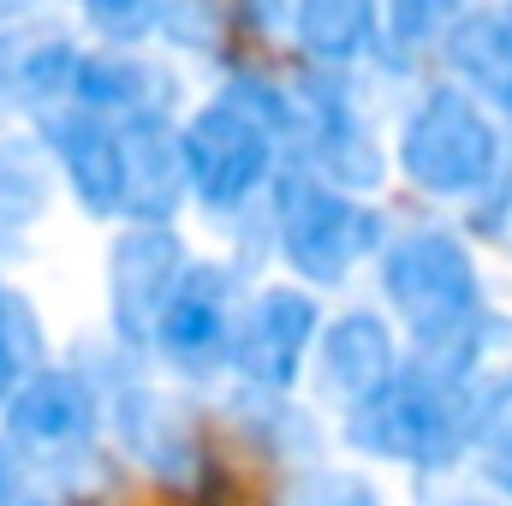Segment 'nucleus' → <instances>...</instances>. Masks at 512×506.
I'll return each mask as SVG.
<instances>
[{
    "label": "nucleus",
    "instance_id": "6ab92c4d",
    "mask_svg": "<svg viewBox=\"0 0 512 506\" xmlns=\"http://www.w3.org/2000/svg\"><path fill=\"white\" fill-rule=\"evenodd\" d=\"M221 102L227 108H239L245 120H256L262 131H298V96H286L268 72H256V66H239V72H227V84H221Z\"/></svg>",
    "mask_w": 512,
    "mask_h": 506
},
{
    "label": "nucleus",
    "instance_id": "7ed1b4c3",
    "mask_svg": "<svg viewBox=\"0 0 512 506\" xmlns=\"http://www.w3.org/2000/svg\"><path fill=\"white\" fill-rule=\"evenodd\" d=\"M274 239H280V256L310 286H340L352 274V262L382 251L387 227L370 203L328 191L310 173H286L280 197H274Z\"/></svg>",
    "mask_w": 512,
    "mask_h": 506
},
{
    "label": "nucleus",
    "instance_id": "a878e982",
    "mask_svg": "<svg viewBox=\"0 0 512 506\" xmlns=\"http://www.w3.org/2000/svg\"><path fill=\"white\" fill-rule=\"evenodd\" d=\"M0 506H18V471H12L6 447H0Z\"/></svg>",
    "mask_w": 512,
    "mask_h": 506
},
{
    "label": "nucleus",
    "instance_id": "5701e85b",
    "mask_svg": "<svg viewBox=\"0 0 512 506\" xmlns=\"http://www.w3.org/2000/svg\"><path fill=\"white\" fill-rule=\"evenodd\" d=\"M453 18L459 12H447V6H393V42L399 48H429V42H441L447 30H453Z\"/></svg>",
    "mask_w": 512,
    "mask_h": 506
},
{
    "label": "nucleus",
    "instance_id": "a211bd4d",
    "mask_svg": "<svg viewBox=\"0 0 512 506\" xmlns=\"http://www.w3.org/2000/svg\"><path fill=\"white\" fill-rule=\"evenodd\" d=\"M30 376H42V328L36 310L0 286V399H12Z\"/></svg>",
    "mask_w": 512,
    "mask_h": 506
},
{
    "label": "nucleus",
    "instance_id": "39448f33",
    "mask_svg": "<svg viewBox=\"0 0 512 506\" xmlns=\"http://www.w3.org/2000/svg\"><path fill=\"white\" fill-rule=\"evenodd\" d=\"M179 143H185L191 197L209 215H239L274 173V131H262L256 120H245L227 102L197 108L185 120V131H179Z\"/></svg>",
    "mask_w": 512,
    "mask_h": 506
},
{
    "label": "nucleus",
    "instance_id": "f3484780",
    "mask_svg": "<svg viewBox=\"0 0 512 506\" xmlns=\"http://www.w3.org/2000/svg\"><path fill=\"white\" fill-rule=\"evenodd\" d=\"M78 72H84V54H78L72 42L48 36V42H30V48L12 60L6 96H12L24 114L54 120V114H66V108H78Z\"/></svg>",
    "mask_w": 512,
    "mask_h": 506
},
{
    "label": "nucleus",
    "instance_id": "ddd939ff",
    "mask_svg": "<svg viewBox=\"0 0 512 506\" xmlns=\"http://www.w3.org/2000/svg\"><path fill=\"white\" fill-rule=\"evenodd\" d=\"M399 376V358H393V334L376 310H346L328 322L322 334V387L346 405H364L376 399L387 381Z\"/></svg>",
    "mask_w": 512,
    "mask_h": 506
},
{
    "label": "nucleus",
    "instance_id": "cd10ccee",
    "mask_svg": "<svg viewBox=\"0 0 512 506\" xmlns=\"http://www.w3.org/2000/svg\"><path fill=\"white\" fill-rule=\"evenodd\" d=\"M447 506H501V501H489V495H459V501H447Z\"/></svg>",
    "mask_w": 512,
    "mask_h": 506
},
{
    "label": "nucleus",
    "instance_id": "20e7f679",
    "mask_svg": "<svg viewBox=\"0 0 512 506\" xmlns=\"http://www.w3.org/2000/svg\"><path fill=\"white\" fill-rule=\"evenodd\" d=\"M382 292L399 310V322L411 328V340H441L459 334L465 322H477V262L471 251L441 233V227H411L382 251Z\"/></svg>",
    "mask_w": 512,
    "mask_h": 506
},
{
    "label": "nucleus",
    "instance_id": "2eb2a0df",
    "mask_svg": "<svg viewBox=\"0 0 512 506\" xmlns=\"http://www.w3.org/2000/svg\"><path fill=\"white\" fill-rule=\"evenodd\" d=\"M167 90L173 78L155 72L149 60H137L126 48H102V54H84V72H78V108L84 114H114V126H126L137 114H161L167 108Z\"/></svg>",
    "mask_w": 512,
    "mask_h": 506
},
{
    "label": "nucleus",
    "instance_id": "1a4fd4ad",
    "mask_svg": "<svg viewBox=\"0 0 512 506\" xmlns=\"http://www.w3.org/2000/svg\"><path fill=\"white\" fill-rule=\"evenodd\" d=\"M316 340V304L298 292V286H268L245 310L239 322V346H233V370L245 376L251 393H286L298 370H304V352Z\"/></svg>",
    "mask_w": 512,
    "mask_h": 506
},
{
    "label": "nucleus",
    "instance_id": "f8f14e48",
    "mask_svg": "<svg viewBox=\"0 0 512 506\" xmlns=\"http://www.w3.org/2000/svg\"><path fill=\"white\" fill-rule=\"evenodd\" d=\"M120 149H126V215L137 227H167L191 191L179 131L167 126V114H137L120 126Z\"/></svg>",
    "mask_w": 512,
    "mask_h": 506
},
{
    "label": "nucleus",
    "instance_id": "f257e3e1",
    "mask_svg": "<svg viewBox=\"0 0 512 506\" xmlns=\"http://www.w3.org/2000/svg\"><path fill=\"white\" fill-rule=\"evenodd\" d=\"M346 441L417 471H447L471 447V399L423 370H399L376 399L346 411Z\"/></svg>",
    "mask_w": 512,
    "mask_h": 506
},
{
    "label": "nucleus",
    "instance_id": "b1692460",
    "mask_svg": "<svg viewBox=\"0 0 512 506\" xmlns=\"http://www.w3.org/2000/svg\"><path fill=\"white\" fill-rule=\"evenodd\" d=\"M90 24H96L114 48H126L137 36L161 30V12H155V6H90Z\"/></svg>",
    "mask_w": 512,
    "mask_h": 506
},
{
    "label": "nucleus",
    "instance_id": "f03ea898",
    "mask_svg": "<svg viewBox=\"0 0 512 506\" xmlns=\"http://www.w3.org/2000/svg\"><path fill=\"white\" fill-rule=\"evenodd\" d=\"M399 167L429 197H471L489 191L501 173V137L483 120V108L447 84H435L399 131Z\"/></svg>",
    "mask_w": 512,
    "mask_h": 506
},
{
    "label": "nucleus",
    "instance_id": "aec40b11",
    "mask_svg": "<svg viewBox=\"0 0 512 506\" xmlns=\"http://www.w3.org/2000/svg\"><path fill=\"white\" fill-rule=\"evenodd\" d=\"M48 203V179L36 167V155L24 143H6L0 149V233H18L42 215Z\"/></svg>",
    "mask_w": 512,
    "mask_h": 506
},
{
    "label": "nucleus",
    "instance_id": "4be33fe9",
    "mask_svg": "<svg viewBox=\"0 0 512 506\" xmlns=\"http://www.w3.org/2000/svg\"><path fill=\"white\" fill-rule=\"evenodd\" d=\"M471 441H483L489 459H507L512 453V370L495 376L471 399Z\"/></svg>",
    "mask_w": 512,
    "mask_h": 506
},
{
    "label": "nucleus",
    "instance_id": "4468645a",
    "mask_svg": "<svg viewBox=\"0 0 512 506\" xmlns=\"http://www.w3.org/2000/svg\"><path fill=\"white\" fill-rule=\"evenodd\" d=\"M441 60H447L477 96H495L512 114V6L459 12L453 30L441 36Z\"/></svg>",
    "mask_w": 512,
    "mask_h": 506
},
{
    "label": "nucleus",
    "instance_id": "9b49d317",
    "mask_svg": "<svg viewBox=\"0 0 512 506\" xmlns=\"http://www.w3.org/2000/svg\"><path fill=\"white\" fill-rule=\"evenodd\" d=\"M48 149L60 155L78 203L90 215H126V149H120V126L84 108H66L54 120H42Z\"/></svg>",
    "mask_w": 512,
    "mask_h": 506
},
{
    "label": "nucleus",
    "instance_id": "393cba45",
    "mask_svg": "<svg viewBox=\"0 0 512 506\" xmlns=\"http://www.w3.org/2000/svg\"><path fill=\"white\" fill-rule=\"evenodd\" d=\"M161 30L179 36L185 48H209L215 36V12H185V6H161Z\"/></svg>",
    "mask_w": 512,
    "mask_h": 506
},
{
    "label": "nucleus",
    "instance_id": "412c9836",
    "mask_svg": "<svg viewBox=\"0 0 512 506\" xmlns=\"http://www.w3.org/2000/svg\"><path fill=\"white\" fill-rule=\"evenodd\" d=\"M274 506H382V495L364 477H352V471H322L316 465V471L286 477Z\"/></svg>",
    "mask_w": 512,
    "mask_h": 506
},
{
    "label": "nucleus",
    "instance_id": "dca6fc26",
    "mask_svg": "<svg viewBox=\"0 0 512 506\" xmlns=\"http://www.w3.org/2000/svg\"><path fill=\"white\" fill-rule=\"evenodd\" d=\"M376 30H382V18H376V6H364V0H310V6L292 12L298 48H304L316 66H328V72L364 60V54L376 48Z\"/></svg>",
    "mask_w": 512,
    "mask_h": 506
},
{
    "label": "nucleus",
    "instance_id": "0eeeda50",
    "mask_svg": "<svg viewBox=\"0 0 512 506\" xmlns=\"http://www.w3.org/2000/svg\"><path fill=\"white\" fill-rule=\"evenodd\" d=\"M185 245L173 227H131L108 256V316L120 346H155V328L185 280Z\"/></svg>",
    "mask_w": 512,
    "mask_h": 506
},
{
    "label": "nucleus",
    "instance_id": "6e6552de",
    "mask_svg": "<svg viewBox=\"0 0 512 506\" xmlns=\"http://www.w3.org/2000/svg\"><path fill=\"white\" fill-rule=\"evenodd\" d=\"M239 346V322H233V274L215 262H191L161 328H155V352L185 370V376H215L221 364H233Z\"/></svg>",
    "mask_w": 512,
    "mask_h": 506
},
{
    "label": "nucleus",
    "instance_id": "bb28decb",
    "mask_svg": "<svg viewBox=\"0 0 512 506\" xmlns=\"http://www.w3.org/2000/svg\"><path fill=\"white\" fill-rule=\"evenodd\" d=\"M489 477H495V489H501V495H512V453H507V459H489Z\"/></svg>",
    "mask_w": 512,
    "mask_h": 506
},
{
    "label": "nucleus",
    "instance_id": "9d476101",
    "mask_svg": "<svg viewBox=\"0 0 512 506\" xmlns=\"http://www.w3.org/2000/svg\"><path fill=\"white\" fill-rule=\"evenodd\" d=\"M96 429L90 381L72 370H42L6 399V441L30 447L42 459H78Z\"/></svg>",
    "mask_w": 512,
    "mask_h": 506
},
{
    "label": "nucleus",
    "instance_id": "423d86ee",
    "mask_svg": "<svg viewBox=\"0 0 512 506\" xmlns=\"http://www.w3.org/2000/svg\"><path fill=\"white\" fill-rule=\"evenodd\" d=\"M114 435L155 483H167L173 495L209 501L215 459L203 453V435H197V423L185 417L179 399H167L161 387H143V381H120V393H114Z\"/></svg>",
    "mask_w": 512,
    "mask_h": 506
},
{
    "label": "nucleus",
    "instance_id": "c85d7f7f",
    "mask_svg": "<svg viewBox=\"0 0 512 506\" xmlns=\"http://www.w3.org/2000/svg\"><path fill=\"white\" fill-rule=\"evenodd\" d=\"M18 506H54V501H18Z\"/></svg>",
    "mask_w": 512,
    "mask_h": 506
}]
</instances>
